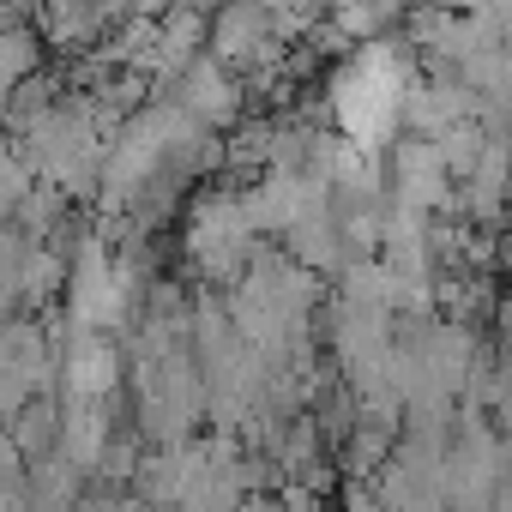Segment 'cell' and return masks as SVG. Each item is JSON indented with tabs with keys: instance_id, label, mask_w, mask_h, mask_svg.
Segmentation results:
<instances>
[{
	"instance_id": "cell-1",
	"label": "cell",
	"mask_w": 512,
	"mask_h": 512,
	"mask_svg": "<svg viewBox=\"0 0 512 512\" xmlns=\"http://www.w3.org/2000/svg\"><path fill=\"white\" fill-rule=\"evenodd\" d=\"M416 79H422V73L404 61L398 43H368V49L332 79V115H338L344 139L362 145V151H380L386 133L398 127L404 91H410Z\"/></svg>"
},
{
	"instance_id": "cell-2",
	"label": "cell",
	"mask_w": 512,
	"mask_h": 512,
	"mask_svg": "<svg viewBox=\"0 0 512 512\" xmlns=\"http://www.w3.org/2000/svg\"><path fill=\"white\" fill-rule=\"evenodd\" d=\"M247 247H253V235H247L235 199L211 193V199L193 205V217H187V260H193V272H199L205 284H235Z\"/></svg>"
},
{
	"instance_id": "cell-3",
	"label": "cell",
	"mask_w": 512,
	"mask_h": 512,
	"mask_svg": "<svg viewBox=\"0 0 512 512\" xmlns=\"http://www.w3.org/2000/svg\"><path fill=\"white\" fill-rule=\"evenodd\" d=\"M181 85V115L187 121H199V127H229L235 115H241V97H247V85L229 73V67H217L211 55H193V67L175 79Z\"/></svg>"
},
{
	"instance_id": "cell-4",
	"label": "cell",
	"mask_w": 512,
	"mask_h": 512,
	"mask_svg": "<svg viewBox=\"0 0 512 512\" xmlns=\"http://www.w3.org/2000/svg\"><path fill=\"white\" fill-rule=\"evenodd\" d=\"M55 368L67 374V392H73V398L109 404L115 386H121V344L103 338V332H73V338H67V356H61Z\"/></svg>"
},
{
	"instance_id": "cell-5",
	"label": "cell",
	"mask_w": 512,
	"mask_h": 512,
	"mask_svg": "<svg viewBox=\"0 0 512 512\" xmlns=\"http://www.w3.org/2000/svg\"><path fill=\"white\" fill-rule=\"evenodd\" d=\"M55 434H61V404H55L49 392H37V398H31V404H25V410L7 422V440H13V452H19V458H31V464L55 452Z\"/></svg>"
},
{
	"instance_id": "cell-6",
	"label": "cell",
	"mask_w": 512,
	"mask_h": 512,
	"mask_svg": "<svg viewBox=\"0 0 512 512\" xmlns=\"http://www.w3.org/2000/svg\"><path fill=\"white\" fill-rule=\"evenodd\" d=\"M61 284H67V260L55 247H31L25 260H19V302L37 314V308H49L55 296H61Z\"/></svg>"
},
{
	"instance_id": "cell-7",
	"label": "cell",
	"mask_w": 512,
	"mask_h": 512,
	"mask_svg": "<svg viewBox=\"0 0 512 512\" xmlns=\"http://www.w3.org/2000/svg\"><path fill=\"white\" fill-rule=\"evenodd\" d=\"M392 428L398 422H374V416H356V428L344 434V476H374L386 458H392Z\"/></svg>"
},
{
	"instance_id": "cell-8",
	"label": "cell",
	"mask_w": 512,
	"mask_h": 512,
	"mask_svg": "<svg viewBox=\"0 0 512 512\" xmlns=\"http://www.w3.org/2000/svg\"><path fill=\"white\" fill-rule=\"evenodd\" d=\"M121 13H97V7H55V13H37V25H43V37L55 43V49H67V43H91L103 25H115Z\"/></svg>"
},
{
	"instance_id": "cell-9",
	"label": "cell",
	"mask_w": 512,
	"mask_h": 512,
	"mask_svg": "<svg viewBox=\"0 0 512 512\" xmlns=\"http://www.w3.org/2000/svg\"><path fill=\"white\" fill-rule=\"evenodd\" d=\"M392 19H398V7H344V13H332V31L356 37V49H368V43H380V31Z\"/></svg>"
},
{
	"instance_id": "cell-10",
	"label": "cell",
	"mask_w": 512,
	"mask_h": 512,
	"mask_svg": "<svg viewBox=\"0 0 512 512\" xmlns=\"http://www.w3.org/2000/svg\"><path fill=\"white\" fill-rule=\"evenodd\" d=\"M338 494H344V512H380L374 476H344V482H338Z\"/></svg>"
},
{
	"instance_id": "cell-11",
	"label": "cell",
	"mask_w": 512,
	"mask_h": 512,
	"mask_svg": "<svg viewBox=\"0 0 512 512\" xmlns=\"http://www.w3.org/2000/svg\"><path fill=\"white\" fill-rule=\"evenodd\" d=\"M235 512H284V506H278V500H272V494H247V500H241V506H235Z\"/></svg>"
},
{
	"instance_id": "cell-12",
	"label": "cell",
	"mask_w": 512,
	"mask_h": 512,
	"mask_svg": "<svg viewBox=\"0 0 512 512\" xmlns=\"http://www.w3.org/2000/svg\"><path fill=\"white\" fill-rule=\"evenodd\" d=\"M31 512H73V506H49V500H31Z\"/></svg>"
}]
</instances>
